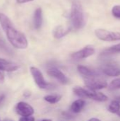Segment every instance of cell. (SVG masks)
Masks as SVG:
<instances>
[{"label": "cell", "instance_id": "1", "mask_svg": "<svg viewBox=\"0 0 120 121\" xmlns=\"http://www.w3.org/2000/svg\"><path fill=\"white\" fill-rule=\"evenodd\" d=\"M0 24L6 33L9 43L17 49H25L28 42L25 35L13 26L11 20L3 13H0Z\"/></svg>", "mask_w": 120, "mask_h": 121}, {"label": "cell", "instance_id": "2", "mask_svg": "<svg viewBox=\"0 0 120 121\" xmlns=\"http://www.w3.org/2000/svg\"><path fill=\"white\" fill-rule=\"evenodd\" d=\"M70 18L72 26L76 30L81 29L85 26V13L82 6L79 3L73 2L71 9Z\"/></svg>", "mask_w": 120, "mask_h": 121}, {"label": "cell", "instance_id": "3", "mask_svg": "<svg viewBox=\"0 0 120 121\" xmlns=\"http://www.w3.org/2000/svg\"><path fill=\"white\" fill-rule=\"evenodd\" d=\"M84 84L91 91H98L105 89L108 86V83L99 77H83Z\"/></svg>", "mask_w": 120, "mask_h": 121}, {"label": "cell", "instance_id": "4", "mask_svg": "<svg viewBox=\"0 0 120 121\" xmlns=\"http://www.w3.org/2000/svg\"><path fill=\"white\" fill-rule=\"evenodd\" d=\"M95 34L98 39L103 41L112 42L120 40V32H115L105 29L98 28L95 30Z\"/></svg>", "mask_w": 120, "mask_h": 121}, {"label": "cell", "instance_id": "5", "mask_svg": "<svg viewBox=\"0 0 120 121\" xmlns=\"http://www.w3.org/2000/svg\"><path fill=\"white\" fill-rule=\"evenodd\" d=\"M30 71L35 81V83L40 89H47L51 87V84L45 81L42 73L38 68L35 67H31L30 68Z\"/></svg>", "mask_w": 120, "mask_h": 121}, {"label": "cell", "instance_id": "6", "mask_svg": "<svg viewBox=\"0 0 120 121\" xmlns=\"http://www.w3.org/2000/svg\"><path fill=\"white\" fill-rule=\"evenodd\" d=\"M16 112L22 117L31 116L34 113V109L30 104L21 101L16 106Z\"/></svg>", "mask_w": 120, "mask_h": 121}, {"label": "cell", "instance_id": "7", "mask_svg": "<svg viewBox=\"0 0 120 121\" xmlns=\"http://www.w3.org/2000/svg\"><path fill=\"white\" fill-rule=\"evenodd\" d=\"M95 50L94 48L92 46H86L82 48L81 50L73 53L71 55V57L76 60H83L85 58H87L91 55H93L95 53Z\"/></svg>", "mask_w": 120, "mask_h": 121}, {"label": "cell", "instance_id": "8", "mask_svg": "<svg viewBox=\"0 0 120 121\" xmlns=\"http://www.w3.org/2000/svg\"><path fill=\"white\" fill-rule=\"evenodd\" d=\"M47 72L50 76L55 78L60 83H62L63 84H66L69 82V80L67 78V77L61 70H59V69H57L56 67H51V68L48 69Z\"/></svg>", "mask_w": 120, "mask_h": 121}, {"label": "cell", "instance_id": "9", "mask_svg": "<svg viewBox=\"0 0 120 121\" xmlns=\"http://www.w3.org/2000/svg\"><path fill=\"white\" fill-rule=\"evenodd\" d=\"M19 68V65L15 62L0 58V69L6 72H14Z\"/></svg>", "mask_w": 120, "mask_h": 121}, {"label": "cell", "instance_id": "10", "mask_svg": "<svg viewBox=\"0 0 120 121\" xmlns=\"http://www.w3.org/2000/svg\"><path fill=\"white\" fill-rule=\"evenodd\" d=\"M77 70L83 77H99L100 76L99 72L83 65H79L77 67Z\"/></svg>", "mask_w": 120, "mask_h": 121}, {"label": "cell", "instance_id": "11", "mask_svg": "<svg viewBox=\"0 0 120 121\" xmlns=\"http://www.w3.org/2000/svg\"><path fill=\"white\" fill-rule=\"evenodd\" d=\"M43 18H42V11L41 8H37L35 9L33 16V26L35 29H40L42 25Z\"/></svg>", "mask_w": 120, "mask_h": 121}, {"label": "cell", "instance_id": "12", "mask_svg": "<svg viewBox=\"0 0 120 121\" xmlns=\"http://www.w3.org/2000/svg\"><path fill=\"white\" fill-rule=\"evenodd\" d=\"M71 31V28H64L63 26H58L53 30V36L56 39H60L66 35Z\"/></svg>", "mask_w": 120, "mask_h": 121}, {"label": "cell", "instance_id": "13", "mask_svg": "<svg viewBox=\"0 0 120 121\" xmlns=\"http://www.w3.org/2000/svg\"><path fill=\"white\" fill-rule=\"evenodd\" d=\"M103 72L109 77H117L120 75V69L113 65H107L103 67Z\"/></svg>", "mask_w": 120, "mask_h": 121}, {"label": "cell", "instance_id": "14", "mask_svg": "<svg viewBox=\"0 0 120 121\" xmlns=\"http://www.w3.org/2000/svg\"><path fill=\"white\" fill-rule=\"evenodd\" d=\"M85 106H86V101L83 99H80L76 100L75 101L72 103L71 106V110L74 113H79L83 110Z\"/></svg>", "mask_w": 120, "mask_h": 121}, {"label": "cell", "instance_id": "15", "mask_svg": "<svg viewBox=\"0 0 120 121\" xmlns=\"http://www.w3.org/2000/svg\"><path fill=\"white\" fill-rule=\"evenodd\" d=\"M117 53H120V43L112 45L110 48H108L102 52V54L105 55H113V54H117Z\"/></svg>", "mask_w": 120, "mask_h": 121}, {"label": "cell", "instance_id": "16", "mask_svg": "<svg viewBox=\"0 0 120 121\" xmlns=\"http://www.w3.org/2000/svg\"><path fill=\"white\" fill-rule=\"evenodd\" d=\"M62 99V96L59 94L47 95L44 97V100L51 104H55Z\"/></svg>", "mask_w": 120, "mask_h": 121}, {"label": "cell", "instance_id": "17", "mask_svg": "<svg viewBox=\"0 0 120 121\" xmlns=\"http://www.w3.org/2000/svg\"><path fill=\"white\" fill-rule=\"evenodd\" d=\"M91 99H93L94 101H100V102H105L108 100V97L103 93L93 91Z\"/></svg>", "mask_w": 120, "mask_h": 121}, {"label": "cell", "instance_id": "18", "mask_svg": "<svg viewBox=\"0 0 120 121\" xmlns=\"http://www.w3.org/2000/svg\"><path fill=\"white\" fill-rule=\"evenodd\" d=\"M108 111L112 113H118L120 111V102L117 100H113L109 107H108Z\"/></svg>", "mask_w": 120, "mask_h": 121}, {"label": "cell", "instance_id": "19", "mask_svg": "<svg viewBox=\"0 0 120 121\" xmlns=\"http://www.w3.org/2000/svg\"><path fill=\"white\" fill-rule=\"evenodd\" d=\"M73 91L77 96H79V97H80L81 99H86V89H83L82 87L76 86V87L73 88Z\"/></svg>", "mask_w": 120, "mask_h": 121}, {"label": "cell", "instance_id": "20", "mask_svg": "<svg viewBox=\"0 0 120 121\" xmlns=\"http://www.w3.org/2000/svg\"><path fill=\"white\" fill-rule=\"evenodd\" d=\"M0 49H1L2 50L5 51L6 52L8 53V54L11 53V50L10 49V48L8 46L7 43L4 40V38L2 37V35L1 34V33H0Z\"/></svg>", "mask_w": 120, "mask_h": 121}, {"label": "cell", "instance_id": "21", "mask_svg": "<svg viewBox=\"0 0 120 121\" xmlns=\"http://www.w3.org/2000/svg\"><path fill=\"white\" fill-rule=\"evenodd\" d=\"M109 89L110 90H116V89H120V77L112 80L108 86Z\"/></svg>", "mask_w": 120, "mask_h": 121}, {"label": "cell", "instance_id": "22", "mask_svg": "<svg viewBox=\"0 0 120 121\" xmlns=\"http://www.w3.org/2000/svg\"><path fill=\"white\" fill-rule=\"evenodd\" d=\"M112 13L116 18L120 19V5H115L112 9Z\"/></svg>", "mask_w": 120, "mask_h": 121}, {"label": "cell", "instance_id": "23", "mask_svg": "<svg viewBox=\"0 0 120 121\" xmlns=\"http://www.w3.org/2000/svg\"><path fill=\"white\" fill-rule=\"evenodd\" d=\"M19 121H35V118L33 117L32 116H23L19 119Z\"/></svg>", "mask_w": 120, "mask_h": 121}, {"label": "cell", "instance_id": "24", "mask_svg": "<svg viewBox=\"0 0 120 121\" xmlns=\"http://www.w3.org/2000/svg\"><path fill=\"white\" fill-rule=\"evenodd\" d=\"M4 74L2 70L0 69V83H3L4 82Z\"/></svg>", "mask_w": 120, "mask_h": 121}, {"label": "cell", "instance_id": "25", "mask_svg": "<svg viewBox=\"0 0 120 121\" xmlns=\"http://www.w3.org/2000/svg\"><path fill=\"white\" fill-rule=\"evenodd\" d=\"M33 1H34V0H16L17 3H18V4H24V3Z\"/></svg>", "mask_w": 120, "mask_h": 121}, {"label": "cell", "instance_id": "26", "mask_svg": "<svg viewBox=\"0 0 120 121\" xmlns=\"http://www.w3.org/2000/svg\"><path fill=\"white\" fill-rule=\"evenodd\" d=\"M62 114H64V116L65 117H66V118H68V119H70L71 118H73L72 115H71L70 113H68L64 112V113H62Z\"/></svg>", "mask_w": 120, "mask_h": 121}, {"label": "cell", "instance_id": "27", "mask_svg": "<svg viewBox=\"0 0 120 121\" xmlns=\"http://www.w3.org/2000/svg\"><path fill=\"white\" fill-rule=\"evenodd\" d=\"M4 98H5V96H4V94H2V95H1V96H0V104H2V102L4 101Z\"/></svg>", "mask_w": 120, "mask_h": 121}, {"label": "cell", "instance_id": "28", "mask_svg": "<svg viewBox=\"0 0 120 121\" xmlns=\"http://www.w3.org/2000/svg\"><path fill=\"white\" fill-rule=\"evenodd\" d=\"M37 121H52V119H46V118H42V119H39Z\"/></svg>", "mask_w": 120, "mask_h": 121}, {"label": "cell", "instance_id": "29", "mask_svg": "<svg viewBox=\"0 0 120 121\" xmlns=\"http://www.w3.org/2000/svg\"><path fill=\"white\" fill-rule=\"evenodd\" d=\"M88 121H100L99 119H98V118H91V119H89Z\"/></svg>", "mask_w": 120, "mask_h": 121}, {"label": "cell", "instance_id": "30", "mask_svg": "<svg viewBox=\"0 0 120 121\" xmlns=\"http://www.w3.org/2000/svg\"><path fill=\"white\" fill-rule=\"evenodd\" d=\"M116 100H117L118 101H120V96H119V97H117Z\"/></svg>", "mask_w": 120, "mask_h": 121}, {"label": "cell", "instance_id": "31", "mask_svg": "<svg viewBox=\"0 0 120 121\" xmlns=\"http://www.w3.org/2000/svg\"><path fill=\"white\" fill-rule=\"evenodd\" d=\"M4 121H11V120H10V119H5Z\"/></svg>", "mask_w": 120, "mask_h": 121}, {"label": "cell", "instance_id": "32", "mask_svg": "<svg viewBox=\"0 0 120 121\" xmlns=\"http://www.w3.org/2000/svg\"><path fill=\"white\" fill-rule=\"evenodd\" d=\"M117 116H118L119 117H120V111L118 113H117Z\"/></svg>", "mask_w": 120, "mask_h": 121}, {"label": "cell", "instance_id": "33", "mask_svg": "<svg viewBox=\"0 0 120 121\" xmlns=\"http://www.w3.org/2000/svg\"><path fill=\"white\" fill-rule=\"evenodd\" d=\"M0 121H1V120H0Z\"/></svg>", "mask_w": 120, "mask_h": 121}]
</instances>
